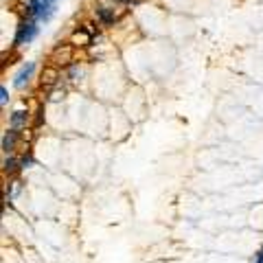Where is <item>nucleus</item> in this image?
<instances>
[{
  "instance_id": "14",
  "label": "nucleus",
  "mask_w": 263,
  "mask_h": 263,
  "mask_svg": "<svg viewBox=\"0 0 263 263\" xmlns=\"http://www.w3.org/2000/svg\"><path fill=\"white\" fill-rule=\"evenodd\" d=\"M123 3H125V5H127V3H132V0H123Z\"/></svg>"
},
{
  "instance_id": "3",
  "label": "nucleus",
  "mask_w": 263,
  "mask_h": 263,
  "mask_svg": "<svg viewBox=\"0 0 263 263\" xmlns=\"http://www.w3.org/2000/svg\"><path fill=\"white\" fill-rule=\"evenodd\" d=\"M48 62L53 66H57V68H66V66H70L72 62H75V46H72V44H60L57 48H53Z\"/></svg>"
},
{
  "instance_id": "7",
  "label": "nucleus",
  "mask_w": 263,
  "mask_h": 263,
  "mask_svg": "<svg viewBox=\"0 0 263 263\" xmlns=\"http://www.w3.org/2000/svg\"><path fill=\"white\" fill-rule=\"evenodd\" d=\"M33 72H35V64L33 62H29V64H24L22 68L18 70V75H16V88H22L24 84H29V79L33 77Z\"/></svg>"
},
{
  "instance_id": "6",
  "label": "nucleus",
  "mask_w": 263,
  "mask_h": 263,
  "mask_svg": "<svg viewBox=\"0 0 263 263\" xmlns=\"http://www.w3.org/2000/svg\"><path fill=\"white\" fill-rule=\"evenodd\" d=\"M94 40V35L90 33V31H88V29L86 27H79L77 29V31L75 33H72V38H70V44H72V46H88V44H90Z\"/></svg>"
},
{
  "instance_id": "13",
  "label": "nucleus",
  "mask_w": 263,
  "mask_h": 263,
  "mask_svg": "<svg viewBox=\"0 0 263 263\" xmlns=\"http://www.w3.org/2000/svg\"><path fill=\"white\" fill-rule=\"evenodd\" d=\"M44 3H50V5H55V3H57V0H44Z\"/></svg>"
},
{
  "instance_id": "1",
  "label": "nucleus",
  "mask_w": 263,
  "mask_h": 263,
  "mask_svg": "<svg viewBox=\"0 0 263 263\" xmlns=\"http://www.w3.org/2000/svg\"><path fill=\"white\" fill-rule=\"evenodd\" d=\"M97 20L103 27L116 24L123 16H125V3L123 0H97Z\"/></svg>"
},
{
  "instance_id": "11",
  "label": "nucleus",
  "mask_w": 263,
  "mask_h": 263,
  "mask_svg": "<svg viewBox=\"0 0 263 263\" xmlns=\"http://www.w3.org/2000/svg\"><path fill=\"white\" fill-rule=\"evenodd\" d=\"M7 101H9V92H7L5 86H0V103L7 106Z\"/></svg>"
},
{
  "instance_id": "10",
  "label": "nucleus",
  "mask_w": 263,
  "mask_h": 263,
  "mask_svg": "<svg viewBox=\"0 0 263 263\" xmlns=\"http://www.w3.org/2000/svg\"><path fill=\"white\" fill-rule=\"evenodd\" d=\"M22 167V160L20 158H16V156H9L5 160V165H3V169H5V173H16L18 169Z\"/></svg>"
},
{
  "instance_id": "8",
  "label": "nucleus",
  "mask_w": 263,
  "mask_h": 263,
  "mask_svg": "<svg viewBox=\"0 0 263 263\" xmlns=\"http://www.w3.org/2000/svg\"><path fill=\"white\" fill-rule=\"evenodd\" d=\"M18 138H20V129H9V132H5V136H3V149H5V153H11L13 149H16Z\"/></svg>"
},
{
  "instance_id": "5",
  "label": "nucleus",
  "mask_w": 263,
  "mask_h": 263,
  "mask_svg": "<svg viewBox=\"0 0 263 263\" xmlns=\"http://www.w3.org/2000/svg\"><path fill=\"white\" fill-rule=\"evenodd\" d=\"M60 79H62L60 68H57V66H53V64H48L46 68L42 70V75H40V84H42V88L50 90V88H55L57 84H60Z\"/></svg>"
},
{
  "instance_id": "2",
  "label": "nucleus",
  "mask_w": 263,
  "mask_h": 263,
  "mask_svg": "<svg viewBox=\"0 0 263 263\" xmlns=\"http://www.w3.org/2000/svg\"><path fill=\"white\" fill-rule=\"evenodd\" d=\"M53 13H55V5L44 3V0H29V5H27V18H33L38 22L50 20Z\"/></svg>"
},
{
  "instance_id": "9",
  "label": "nucleus",
  "mask_w": 263,
  "mask_h": 263,
  "mask_svg": "<svg viewBox=\"0 0 263 263\" xmlns=\"http://www.w3.org/2000/svg\"><path fill=\"white\" fill-rule=\"evenodd\" d=\"M11 129H22V127H27V123H29V112L27 110H16V112L11 114Z\"/></svg>"
},
{
  "instance_id": "4",
  "label": "nucleus",
  "mask_w": 263,
  "mask_h": 263,
  "mask_svg": "<svg viewBox=\"0 0 263 263\" xmlns=\"http://www.w3.org/2000/svg\"><path fill=\"white\" fill-rule=\"evenodd\" d=\"M35 35H38V20L33 18H24L18 24V31H16V38H13V44L16 46H22V44H29Z\"/></svg>"
},
{
  "instance_id": "12",
  "label": "nucleus",
  "mask_w": 263,
  "mask_h": 263,
  "mask_svg": "<svg viewBox=\"0 0 263 263\" xmlns=\"http://www.w3.org/2000/svg\"><path fill=\"white\" fill-rule=\"evenodd\" d=\"M257 263H263V250L259 252V257H257Z\"/></svg>"
}]
</instances>
